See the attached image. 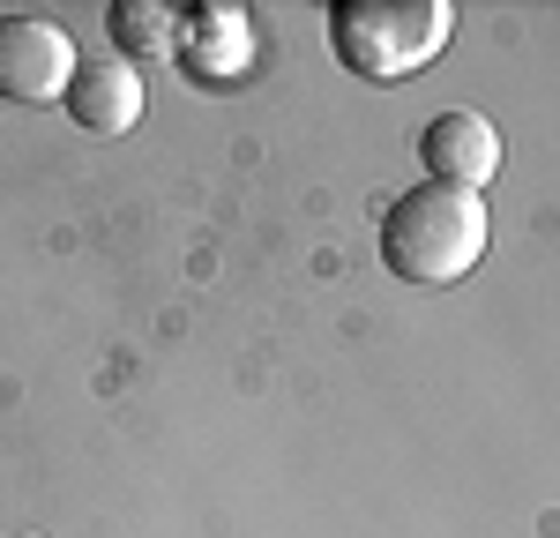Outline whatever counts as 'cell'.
<instances>
[{
	"label": "cell",
	"instance_id": "cell-5",
	"mask_svg": "<svg viewBox=\"0 0 560 538\" xmlns=\"http://www.w3.org/2000/svg\"><path fill=\"white\" fill-rule=\"evenodd\" d=\"M419 157H427L433 187H464L478 195L486 179L501 173V128L471 113V105H456V113H433L427 128H419Z\"/></svg>",
	"mask_w": 560,
	"mask_h": 538
},
{
	"label": "cell",
	"instance_id": "cell-4",
	"mask_svg": "<svg viewBox=\"0 0 560 538\" xmlns=\"http://www.w3.org/2000/svg\"><path fill=\"white\" fill-rule=\"evenodd\" d=\"M68 120L83 134H128L142 120V105H150V90H142V68H135L120 45H105V52H83V68H75V83H68Z\"/></svg>",
	"mask_w": 560,
	"mask_h": 538
},
{
	"label": "cell",
	"instance_id": "cell-1",
	"mask_svg": "<svg viewBox=\"0 0 560 538\" xmlns=\"http://www.w3.org/2000/svg\"><path fill=\"white\" fill-rule=\"evenodd\" d=\"M493 247V218L486 195L464 187H404L382 210V262L404 284H464Z\"/></svg>",
	"mask_w": 560,
	"mask_h": 538
},
{
	"label": "cell",
	"instance_id": "cell-6",
	"mask_svg": "<svg viewBox=\"0 0 560 538\" xmlns=\"http://www.w3.org/2000/svg\"><path fill=\"white\" fill-rule=\"evenodd\" d=\"M173 52L187 60L195 83H224V75L247 68V15L240 8H195V15H179Z\"/></svg>",
	"mask_w": 560,
	"mask_h": 538
},
{
	"label": "cell",
	"instance_id": "cell-2",
	"mask_svg": "<svg viewBox=\"0 0 560 538\" xmlns=\"http://www.w3.org/2000/svg\"><path fill=\"white\" fill-rule=\"evenodd\" d=\"M456 31L448 0H337L329 8V45L359 83H404L419 75Z\"/></svg>",
	"mask_w": 560,
	"mask_h": 538
},
{
	"label": "cell",
	"instance_id": "cell-3",
	"mask_svg": "<svg viewBox=\"0 0 560 538\" xmlns=\"http://www.w3.org/2000/svg\"><path fill=\"white\" fill-rule=\"evenodd\" d=\"M83 52L52 15H0V97L8 105H60Z\"/></svg>",
	"mask_w": 560,
	"mask_h": 538
},
{
	"label": "cell",
	"instance_id": "cell-7",
	"mask_svg": "<svg viewBox=\"0 0 560 538\" xmlns=\"http://www.w3.org/2000/svg\"><path fill=\"white\" fill-rule=\"evenodd\" d=\"M113 38H120V52H173L179 15L165 0H113Z\"/></svg>",
	"mask_w": 560,
	"mask_h": 538
}]
</instances>
